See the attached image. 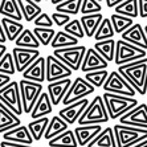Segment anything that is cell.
<instances>
[{
    "label": "cell",
    "instance_id": "obj_1",
    "mask_svg": "<svg viewBox=\"0 0 147 147\" xmlns=\"http://www.w3.org/2000/svg\"><path fill=\"white\" fill-rule=\"evenodd\" d=\"M118 72L130 82L139 96L147 93V57L119 65Z\"/></svg>",
    "mask_w": 147,
    "mask_h": 147
},
{
    "label": "cell",
    "instance_id": "obj_2",
    "mask_svg": "<svg viewBox=\"0 0 147 147\" xmlns=\"http://www.w3.org/2000/svg\"><path fill=\"white\" fill-rule=\"evenodd\" d=\"M102 97L110 119H119L123 114H126L127 111H130L131 109H134L138 105V101L135 97L121 96V94H115V93L110 92H105Z\"/></svg>",
    "mask_w": 147,
    "mask_h": 147
},
{
    "label": "cell",
    "instance_id": "obj_3",
    "mask_svg": "<svg viewBox=\"0 0 147 147\" xmlns=\"http://www.w3.org/2000/svg\"><path fill=\"white\" fill-rule=\"evenodd\" d=\"M113 129L118 147H133L142 140L147 139V129L129 126L123 123L114 125Z\"/></svg>",
    "mask_w": 147,
    "mask_h": 147
},
{
    "label": "cell",
    "instance_id": "obj_4",
    "mask_svg": "<svg viewBox=\"0 0 147 147\" xmlns=\"http://www.w3.org/2000/svg\"><path fill=\"white\" fill-rule=\"evenodd\" d=\"M110 119L107 113L106 105L102 96H97L88 105L86 110L82 113L80 119L77 121L78 125H102Z\"/></svg>",
    "mask_w": 147,
    "mask_h": 147
},
{
    "label": "cell",
    "instance_id": "obj_5",
    "mask_svg": "<svg viewBox=\"0 0 147 147\" xmlns=\"http://www.w3.org/2000/svg\"><path fill=\"white\" fill-rule=\"evenodd\" d=\"M146 51L140 47L131 44L129 41H125L123 38L117 41L115 45V56H114V64L115 65H123V64H129V62L137 61L140 58L146 57Z\"/></svg>",
    "mask_w": 147,
    "mask_h": 147
},
{
    "label": "cell",
    "instance_id": "obj_6",
    "mask_svg": "<svg viewBox=\"0 0 147 147\" xmlns=\"http://www.w3.org/2000/svg\"><path fill=\"white\" fill-rule=\"evenodd\" d=\"M88 51L85 45H73V47H66V48H57L53 51V55L62 61L65 65H68L73 72H77L81 69L82 61L85 57V53Z\"/></svg>",
    "mask_w": 147,
    "mask_h": 147
},
{
    "label": "cell",
    "instance_id": "obj_7",
    "mask_svg": "<svg viewBox=\"0 0 147 147\" xmlns=\"http://www.w3.org/2000/svg\"><path fill=\"white\" fill-rule=\"evenodd\" d=\"M19 86H20L21 102H23L24 113L31 114L34 103L37 102L38 97H40V94L42 93V84L23 78L19 82Z\"/></svg>",
    "mask_w": 147,
    "mask_h": 147
},
{
    "label": "cell",
    "instance_id": "obj_8",
    "mask_svg": "<svg viewBox=\"0 0 147 147\" xmlns=\"http://www.w3.org/2000/svg\"><path fill=\"white\" fill-rule=\"evenodd\" d=\"M0 101L5 106L9 107L13 113H16L19 117L24 113L19 82L11 81L7 86H4L3 89H0Z\"/></svg>",
    "mask_w": 147,
    "mask_h": 147
},
{
    "label": "cell",
    "instance_id": "obj_9",
    "mask_svg": "<svg viewBox=\"0 0 147 147\" xmlns=\"http://www.w3.org/2000/svg\"><path fill=\"white\" fill-rule=\"evenodd\" d=\"M103 90L110 93H115V94H121V96H127V97H135L137 90L134 89L131 84L127 81L118 70H113L109 73L106 82L103 84Z\"/></svg>",
    "mask_w": 147,
    "mask_h": 147
},
{
    "label": "cell",
    "instance_id": "obj_10",
    "mask_svg": "<svg viewBox=\"0 0 147 147\" xmlns=\"http://www.w3.org/2000/svg\"><path fill=\"white\" fill-rule=\"evenodd\" d=\"M94 90H96V86H93L86 78L77 77V78L72 82V85L69 88L66 96L62 99V105L66 106V105L77 102V101H80V99H82V98H86L88 96L93 94Z\"/></svg>",
    "mask_w": 147,
    "mask_h": 147
},
{
    "label": "cell",
    "instance_id": "obj_11",
    "mask_svg": "<svg viewBox=\"0 0 147 147\" xmlns=\"http://www.w3.org/2000/svg\"><path fill=\"white\" fill-rule=\"evenodd\" d=\"M72 69L60 61L55 55L47 56V81L53 82L72 76Z\"/></svg>",
    "mask_w": 147,
    "mask_h": 147
},
{
    "label": "cell",
    "instance_id": "obj_12",
    "mask_svg": "<svg viewBox=\"0 0 147 147\" xmlns=\"http://www.w3.org/2000/svg\"><path fill=\"white\" fill-rule=\"evenodd\" d=\"M13 55L15 65H16L17 73H23L28 66L31 65L33 61H36L40 57V51L38 49H31V48H20L15 47L12 49Z\"/></svg>",
    "mask_w": 147,
    "mask_h": 147
},
{
    "label": "cell",
    "instance_id": "obj_13",
    "mask_svg": "<svg viewBox=\"0 0 147 147\" xmlns=\"http://www.w3.org/2000/svg\"><path fill=\"white\" fill-rule=\"evenodd\" d=\"M119 122L129 126H137L142 129H147V105L138 103L137 106L123 114L119 118Z\"/></svg>",
    "mask_w": 147,
    "mask_h": 147
},
{
    "label": "cell",
    "instance_id": "obj_14",
    "mask_svg": "<svg viewBox=\"0 0 147 147\" xmlns=\"http://www.w3.org/2000/svg\"><path fill=\"white\" fill-rule=\"evenodd\" d=\"M89 103L90 101L88 98H82L80 101H77V102H73L70 105H66L62 109H60L58 115L61 117L64 121H66L69 125H73L74 122H77L80 119V117L86 110Z\"/></svg>",
    "mask_w": 147,
    "mask_h": 147
},
{
    "label": "cell",
    "instance_id": "obj_15",
    "mask_svg": "<svg viewBox=\"0 0 147 147\" xmlns=\"http://www.w3.org/2000/svg\"><path fill=\"white\" fill-rule=\"evenodd\" d=\"M109 66V61L103 58L94 48H88L81 65V70L84 73L99 70V69H106Z\"/></svg>",
    "mask_w": 147,
    "mask_h": 147
},
{
    "label": "cell",
    "instance_id": "obj_16",
    "mask_svg": "<svg viewBox=\"0 0 147 147\" xmlns=\"http://www.w3.org/2000/svg\"><path fill=\"white\" fill-rule=\"evenodd\" d=\"M23 78L40 84L47 81V57L40 56L36 61L32 62L23 72Z\"/></svg>",
    "mask_w": 147,
    "mask_h": 147
},
{
    "label": "cell",
    "instance_id": "obj_17",
    "mask_svg": "<svg viewBox=\"0 0 147 147\" xmlns=\"http://www.w3.org/2000/svg\"><path fill=\"white\" fill-rule=\"evenodd\" d=\"M72 80L69 78H62V80H58V81H53V82H49L48 85V93H49V97L52 99V103L53 106H57L60 103L62 102L64 97L66 96L69 88L72 85Z\"/></svg>",
    "mask_w": 147,
    "mask_h": 147
},
{
    "label": "cell",
    "instance_id": "obj_18",
    "mask_svg": "<svg viewBox=\"0 0 147 147\" xmlns=\"http://www.w3.org/2000/svg\"><path fill=\"white\" fill-rule=\"evenodd\" d=\"M121 36L125 41H129V42L137 45V47L147 49V34L144 32V28L139 23H134L129 29L121 33Z\"/></svg>",
    "mask_w": 147,
    "mask_h": 147
},
{
    "label": "cell",
    "instance_id": "obj_19",
    "mask_svg": "<svg viewBox=\"0 0 147 147\" xmlns=\"http://www.w3.org/2000/svg\"><path fill=\"white\" fill-rule=\"evenodd\" d=\"M101 131H102L101 125H80L78 127H76L74 134L77 142H78V146H88Z\"/></svg>",
    "mask_w": 147,
    "mask_h": 147
},
{
    "label": "cell",
    "instance_id": "obj_20",
    "mask_svg": "<svg viewBox=\"0 0 147 147\" xmlns=\"http://www.w3.org/2000/svg\"><path fill=\"white\" fill-rule=\"evenodd\" d=\"M20 125L21 121L19 115L0 101V134H4L5 131L15 129Z\"/></svg>",
    "mask_w": 147,
    "mask_h": 147
},
{
    "label": "cell",
    "instance_id": "obj_21",
    "mask_svg": "<svg viewBox=\"0 0 147 147\" xmlns=\"http://www.w3.org/2000/svg\"><path fill=\"white\" fill-rule=\"evenodd\" d=\"M3 139L8 140V142H15V143H23V144H32L34 142L28 126H23V125L5 131L3 134Z\"/></svg>",
    "mask_w": 147,
    "mask_h": 147
},
{
    "label": "cell",
    "instance_id": "obj_22",
    "mask_svg": "<svg viewBox=\"0 0 147 147\" xmlns=\"http://www.w3.org/2000/svg\"><path fill=\"white\" fill-rule=\"evenodd\" d=\"M53 110V103H52V99L49 97V93L42 92L38 97L37 102L34 103L33 109L31 111V118L32 119H37V118H41V117H47L52 113Z\"/></svg>",
    "mask_w": 147,
    "mask_h": 147
},
{
    "label": "cell",
    "instance_id": "obj_23",
    "mask_svg": "<svg viewBox=\"0 0 147 147\" xmlns=\"http://www.w3.org/2000/svg\"><path fill=\"white\" fill-rule=\"evenodd\" d=\"M86 147H118L117 146L114 129L113 127L102 129V131H101Z\"/></svg>",
    "mask_w": 147,
    "mask_h": 147
},
{
    "label": "cell",
    "instance_id": "obj_24",
    "mask_svg": "<svg viewBox=\"0 0 147 147\" xmlns=\"http://www.w3.org/2000/svg\"><path fill=\"white\" fill-rule=\"evenodd\" d=\"M49 147H78V142L76 138L74 130H68L62 131L61 134H58L57 137L52 138L48 140Z\"/></svg>",
    "mask_w": 147,
    "mask_h": 147
},
{
    "label": "cell",
    "instance_id": "obj_25",
    "mask_svg": "<svg viewBox=\"0 0 147 147\" xmlns=\"http://www.w3.org/2000/svg\"><path fill=\"white\" fill-rule=\"evenodd\" d=\"M23 17L27 23H33V20L42 12L40 4L34 0H17Z\"/></svg>",
    "mask_w": 147,
    "mask_h": 147
},
{
    "label": "cell",
    "instance_id": "obj_26",
    "mask_svg": "<svg viewBox=\"0 0 147 147\" xmlns=\"http://www.w3.org/2000/svg\"><path fill=\"white\" fill-rule=\"evenodd\" d=\"M1 24H3V29H4L5 36H7V40L11 41V42H15L16 38L21 34V32L24 31L23 23L13 20V19H9V17L4 16L1 19Z\"/></svg>",
    "mask_w": 147,
    "mask_h": 147
},
{
    "label": "cell",
    "instance_id": "obj_27",
    "mask_svg": "<svg viewBox=\"0 0 147 147\" xmlns=\"http://www.w3.org/2000/svg\"><path fill=\"white\" fill-rule=\"evenodd\" d=\"M103 20V16L101 12L98 13H90V15H82L81 23L84 27V31L88 37H94L97 29H98L101 21Z\"/></svg>",
    "mask_w": 147,
    "mask_h": 147
},
{
    "label": "cell",
    "instance_id": "obj_28",
    "mask_svg": "<svg viewBox=\"0 0 147 147\" xmlns=\"http://www.w3.org/2000/svg\"><path fill=\"white\" fill-rule=\"evenodd\" d=\"M69 129V123L66 121H64L60 115L52 117L51 121H49V125L47 127V131H45L44 138L45 139H52V138L57 137L58 134H61L62 131H65Z\"/></svg>",
    "mask_w": 147,
    "mask_h": 147
},
{
    "label": "cell",
    "instance_id": "obj_29",
    "mask_svg": "<svg viewBox=\"0 0 147 147\" xmlns=\"http://www.w3.org/2000/svg\"><path fill=\"white\" fill-rule=\"evenodd\" d=\"M0 13L3 16L13 19V20L17 21H21V19H24L20 11V7L17 4V0H1V3H0Z\"/></svg>",
    "mask_w": 147,
    "mask_h": 147
},
{
    "label": "cell",
    "instance_id": "obj_30",
    "mask_svg": "<svg viewBox=\"0 0 147 147\" xmlns=\"http://www.w3.org/2000/svg\"><path fill=\"white\" fill-rule=\"evenodd\" d=\"M115 45H117V41H114V38H107V40L96 41L94 49L103 58H106L109 62H111L114 61V56H115Z\"/></svg>",
    "mask_w": 147,
    "mask_h": 147
},
{
    "label": "cell",
    "instance_id": "obj_31",
    "mask_svg": "<svg viewBox=\"0 0 147 147\" xmlns=\"http://www.w3.org/2000/svg\"><path fill=\"white\" fill-rule=\"evenodd\" d=\"M114 12L135 19L139 16V3H138V0H123L122 3L114 7Z\"/></svg>",
    "mask_w": 147,
    "mask_h": 147
},
{
    "label": "cell",
    "instance_id": "obj_32",
    "mask_svg": "<svg viewBox=\"0 0 147 147\" xmlns=\"http://www.w3.org/2000/svg\"><path fill=\"white\" fill-rule=\"evenodd\" d=\"M49 121H51V118H48V117H41V118H37V119H33L32 122H29L28 129H29L34 140L40 142L44 138L47 127L49 125Z\"/></svg>",
    "mask_w": 147,
    "mask_h": 147
},
{
    "label": "cell",
    "instance_id": "obj_33",
    "mask_svg": "<svg viewBox=\"0 0 147 147\" xmlns=\"http://www.w3.org/2000/svg\"><path fill=\"white\" fill-rule=\"evenodd\" d=\"M78 40L80 38L74 37V36H72V34H69L68 32L60 31V32H56L55 37H53V40H52V42H51V47L53 49L73 47V45L78 44Z\"/></svg>",
    "mask_w": 147,
    "mask_h": 147
},
{
    "label": "cell",
    "instance_id": "obj_34",
    "mask_svg": "<svg viewBox=\"0 0 147 147\" xmlns=\"http://www.w3.org/2000/svg\"><path fill=\"white\" fill-rule=\"evenodd\" d=\"M15 45H16V47H20V48L38 49L41 44H40V41L37 40V37H36V34L33 33V31L24 29V31L21 32L20 36L16 38Z\"/></svg>",
    "mask_w": 147,
    "mask_h": 147
},
{
    "label": "cell",
    "instance_id": "obj_35",
    "mask_svg": "<svg viewBox=\"0 0 147 147\" xmlns=\"http://www.w3.org/2000/svg\"><path fill=\"white\" fill-rule=\"evenodd\" d=\"M115 31H114L113 23L110 19L103 17V20L101 21L98 29H97L96 34H94V40L96 41H101V40H107V38H113Z\"/></svg>",
    "mask_w": 147,
    "mask_h": 147
},
{
    "label": "cell",
    "instance_id": "obj_36",
    "mask_svg": "<svg viewBox=\"0 0 147 147\" xmlns=\"http://www.w3.org/2000/svg\"><path fill=\"white\" fill-rule=\"evenodd\" d=\"M110 20H111V23H113V27H114L115 33H123L126 29H129V28L134 24V19L127 17V16H123V15H119V13H115V12L111 15Z\"/></svg>",
    "mask_w": 147,
    "mask_h": 147
},
{
    "label": "cell",
    "instance_id": "obj_37",
    "mask_svg": "<svg viewBox=\"0 0 147 147\" xmlns=\"http://www.w3.org/2000/svg\"><path fill=\"white\" fill-rule=\"evenodd\" d=\"M82 1L84 0H65V1L56 5V11L57 12H64V13L68 15H77L81 12Z\"/></svg>",
    "mask_w": 147,
    "mask_h": 147
},
{
    "label": "cell",
    "instance_id": "obj_38",
    "mask_svg": "<svg viewBox=\"0 0 147 147\" xmlns=\"http://www.w3.org/2000/svg\"><path fill=\"white\" fill-rule=\"evenodd\" d=\"M109 77V72L106 69H99V70H93V72L85 73V78L96 88H102L103 84L106 82Z\"/></svg>",
    "mask_w": 147,
    "mask_h": 147
},
{
    "label": "cell",
    "instance_id": "obj_39",
    "mask_svg": "<svg viewBox=\"0 0 147 147\" xmlns=\"http://www.w3.org/2000/svg\"><path fill=\"white\" fill-rule=\"evenodd\" d=\"M33 33L36 34L37 40L41 45H51L52 40L55 37L56 31L53 28H44V27H34Z\"/></svg>",
    "mask_w": 147,
    "mask_h": 147
},
{
    "label": "cell",
    "instance_id": "obj_40",
    "mask_svg": "<svg viewBox=\"0 0 147 147\" xmlns=\"http://www.w3.org/2000/svg\"><path fill=\"white\" fill-rule=\"evenodd\" d=\"M16 65H15V60L12 52L5 53L3 57L0 58V73H5V74L13 76L16 73Z\"/></svg>",
    "mask_w": 147,
    "mask_h": 147
},
{
    "label": "cell",
    "instance_id": "obj_41",
    "mask_svg": "<svg viewBox=\"0 0 147 147\" xmlns=\"http://www.w3.org/2000/svg\"><path fill=\"white\" fill-rule=\"evenodd\" d=\"M64 31L68 32L69 34H72V36H74V37H77V38H82L86 36L81 20H77V19L69 21L68 24L64 27Z\"/></svg>",
    "mask_w": 147,
    "mask_h": 147
},
{
    "label": "cell",
    "instance_id": "obj_42",
    "mask_svg": "<svg viewBox=\"0 0 147 147\" xmlns=\"http://www.w3.org/2000/svg\"><path fill=\"white\" fill-rule=\"evenodd\" d=\"M101 11H102V5L99 4L98 0H84L80 13L90 15V13H98Z\"/></svg>",
    "mask_w": 147,
    "mask_h": 147
},
{
    "label": "cell",
    "instance_id": "obj_43",
    "mask_svg": "<svg viewBox=\"0 0 147 147\" xmlns=\"http://www.w3.org/2000/svg\"><path fill=\"white\" fill-rule=\"evenodd\" d=\"M33 24H34V27L52 28V25L55 24V23L52 20V16H49V15L45 13V12H41V13L33 20Z\"/></svg>",
    "mask_w": 147,
    "mask_h": 147
},
{
    "label": "cell",
    "instance_id": "obj_44",
    "mask_svg": "<svg viewBox=\"0 0 147 147\" xmlns=\"http://www.w3.org/2000/svg\"><path fill=\"white\" fill-rule=\"evenodd\" d=\"M52 20H53V23H55L56 25H58V27H65L69 21H70V15L56 11L55 13H52Z\"/></svg>",
    "mask_w": 147,
    "mask_h": 147
},
{
    "label": "cell",
    "instance_id": "obj_45",
    "mask_svg": "<svg viewBox=\"0 0 147 147\" xmlns=\"http://www.w3.org/2000/svg\"><path fill=\"white\" fill-rule=\"evenodd\" d=\"M139 3V16L147 19V0H138Z\"/></svg>",
    "mask_w": 147,
    "mask_h": 147
},
{
    "label": "cell",
    "instance_id": "obj_46",
    "mask_svg": "<svg viewBox=\"0 0 147 147\" xmlns=\"http://www.w3.org/2000/svg\"><path fill=\"white\" fill-rule=\"evenodd\" d=\"M1 147H33L32 144H23V143H15V142H8V140H3L0 143Z\"/></svg>",
    "mask_w": 147,
    "mask_h": 147
},
{
    "label": "cell",
    "instance_id": "obj_47",
    "mask_svg": "<svg viewBox=\"0 0 147 147\" xmlns=\"http://www.w3.org/2000/svg\"><path fill=\"white\" fill-rule=\"evenodd\" d=\"M11 82V76L5 73H0V89H3L4 86H7Z\"/></svg>",
    "mask_w": 147,
    "mask_h": 147
},
{
    "label": "cell",
    "instance_id": "obj_48",
    "mask_svg": "<svg viewBox=\"0 0 147 147\" xmlns=\"http://www.w3.org/2000/svg\"><path fill=\"white\" fill-rule=\"evenodd\" d=\"M7 36L4 33V29H3V24H1V20H0V42L1 44H5L7 42Z\"/></svg>",
    "mask_w": 147,
    "mask_h": 147
},
{
    "label": "cell",
    "instance_id": "obj_49",
    "mask_svg": "<svg viewBox=\"0 0 147 147\" xmlns=\"http://www.w3.org/2000/svg\"><path fill=\"white\" fill-rule=\"evenodd\" d=\"M106 1V5L109 8H114L115 5H118L119 3H122L123 0H105Z\"/></svg>",
    "mask_w": 147,
    "mask_h": 147
},
{
    "label": "cell",
    "instance_id": "obj_50",
    "mask_svg": "<svg viewBox=\"0 0 147 147\" xmlns=\"http://www.w3.org/2000/svg\"><path fill=\"white\" fill-rule=\"evenodd\" d=\"M5 53H7V47H5V44H1V42H0V58L3 57Z\"/></svg>",
    "mask_w": 147,
    "mask_h": 147
},
{
    "label": "cell",
    "instance_id": "obj_51",
    "mask_svg": "<svg viewBox=\"0 0 147 147\" xmlns=\"http://www.w3.org/2000/svg\"><path fill=\"white\" fill-rule=\"evenodd\" d=\"M133 147H147V139L142 140V142H139V143H137V144H135V146H133Z\"/></svg>",
    "mask_w": 147,
    "mask_h": 147
},
{
    "label": "cell",
    "instance_id": "obj_52",
    "mask_svg": "<svg viewBox=\"0 0 147 147\" xmlns=\"http://www.w3.org/2000/svg\"><path fill=\"white\" fill-rule=\"evenodd\" d=\"M62 1H65V0H51V3H52V4H55V5H57V4L62 3Z\"/></svg>",
    "mask_w": 147,
    "mask_h": 147
},
{
    "label": "cell",
    "instance_id": "obj_53",
    "mask_svg": "<svg viewBox=\"0 0 147 147\" xmlns=\"http://www.w3.org/2000/svg\"><path fill=\"white\" fill-rule=\"evenodd\" d=\"M144 32H146V34H147V25L144 27Z\"/></svg>",
    "mask_w": 147,
    "mask_h": 147
},
{
    "label": "cell",
    "instance_id": "obj_54",
    "mask_svg": "<svg viewBox=\"0 0 147 147\" xmlns=\"http://www.w3.org/2000/svg\"><path fill=\"white\" fill-rule=\"evenodd\" d=\"M34 1H37V3H40V1H42V0H34Z\"/></svg>",
    "mask_w": 147,
    "mask_h": 147
},
{
    "label": "cell",
    "instance_id": "obj_55",
    "mask_svg": "<svg viewBox=\"0 0 147 147\" xmlns=\"http://www.w3.org/2000/svg\"><path fill=\"white\" fill-rule=\"evenodd\" d=\"M44 1H51V0H44Z\"/></svg>",
    "mask_w": 147,
    "mask_h": 147
},
{
    "label": "cell",
    "instance_id": "obj_56",
    "mask_svg": "<svg viewBox=\"0 0 147 147\" xmlns=\"http://www.w3.org/2000/svg\"><path fill=\"white\" fill-rule=\"evenodd\" d=\"M98 1H103V0H98Z\"/></svg>",
    "mask_w": 147,
    "mask_h": 147
},
{
    "label": "cell",
    "instance_id": "obj_57",
    "mask_svg": "<svg viewBox=\"0 0 147 147\" xmlns=\"http://www.w3.org/2000/svg\"><path fill=\"white\" fill-rule=\"evenodd\" d=\"M0 3H1V0H0Z\"/></svg>",
    "mask_w": 147,
    "mask_h": 147
},
{
    "label": "cell",
    "instance_id": "obj_58",
    "mask_svg": "<svg viewBox=\"0 0 147 147\" xmlns=\"http://www.w3.org/2000/svg\"><path fill=\"white\" fill-rule=\"evenodd\" d=\"M0 147H1V146H0Z\"/></svg>",
    "mask_w": 147,
    "mask_h": 147
}]
</instances>
